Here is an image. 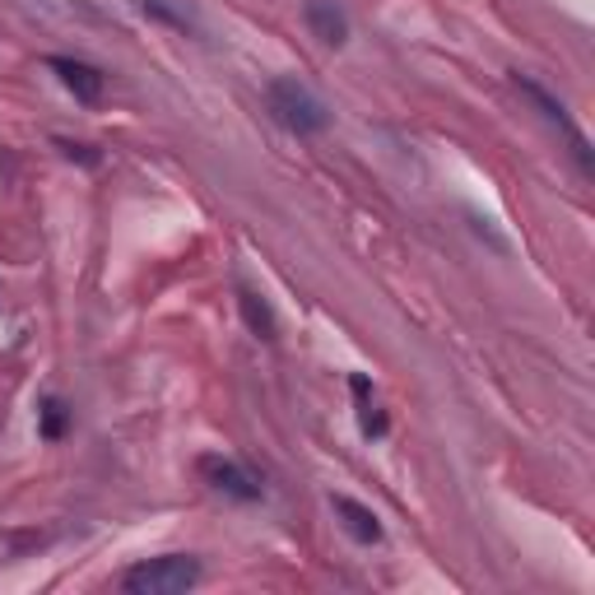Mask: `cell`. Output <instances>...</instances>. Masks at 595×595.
<instances>
[{"instance_id": "4", "label": "cell", "mask_w": 595, "mask_h": 595, "mask_svg": "<svg viewBox=\"0 0 595 595\" xmlns=\"http://www.w3.org/2000/svg\"><path fill=\"white\" fill-rule=\"evenodd\" d=\"M52 71L61 75V85L71 89L79 103H98V98H103V75H98L93 65L71 61V56H52Z\"/></svg>"}, {"instance_id": "2", "label": "cell", "mask_w": 595, "mask_h": 595, "mask_svg": "<svg viewBox=\"0 0 595 595\" xmlns=\"http://www.w3.org/2000/svg\"><path fill=\"white\" fill-rule=\"evenodd\" d=\"M266 98H270L275 122L289 126L293 136H317V130H326V122H330L326 103L307 85H298V79H275Z\"/></svg>"}, {"instance_id": "8", "label": "cell", "mask_w": 595, "mask_h": 595, "mask_svg": "<svg viewBox=\"0 0 595 595\" xmlns=\"http://www.w3.org/2000/svg\"><path fill=\"white\" fill-rule=\"evenodd\" d=\"M136 5L144 10V14H159V20H168V24H177V28H187L191 24V14L187 10H173L168 0H136Z\"/></svg>"}, {"instance_id": "9", "label": "cell", "mask_w": 595, "mask_h": 595, "mask_svg": "<svg viewBox=\"0 0 595 595\" xmlns=\"http://www.w3.org/2000/svg\"><path fill=\"white\" fill-rule=\"evenodd\" d=\"M61 433H65V405L47 401L42 405V438H61Z\"/></svg>"}, {"instance_id": "3", "label": "cell", "mask_w": 595, "mask_h": 595, "mask_svg": "<svg viewBox=\"0 0 595 595\" xmlns=\"http://www.w3.org/2000/svg\"><path fill=\"white\" fill-rule=\"evenodd\" d=\"M201 474H205L219 493H228V498H238V503H256V498H261V484H256V479L246 474L242 466H233V460L205 456V460H201Z\"/></svg>"}, {"instance_id": "5", "label": "cell", "mask_w": 595, "mask_h": 595, "mask_svg": "<svg viewBox=\"0 0 595 595\" xmlns=\"http://www.w3.org/2000/svg\"><path fill=\"white\" fill-rule=\"evenodd\" d=\"M307 24H312V33L326 42V47H340L344 42V14L330 5V0H307Z\"/></svg>"}, {"instance_id": "7", "label": "cell", "mask_w": 595, "mask_h": 595, "mask_svg": "<svg viewBox=\"0 0 595 595\" xmlns=\"http://www.w3.org/2000/svg\"><path fill=\"white\" fill-rule=\"evenodd\" d=\"M238 303H242V317H246V326H252L261 340H275V317H270V307L261 303V298H256L252 289H242Z\"/></svg>"}, {"instance_id": "6", "label": "cell", "mask_w": 595, "mask_h": 595, "mask_svg": "<svg viewBox=\"0 0 595 595\" xmlns=\"http://www.w3.org/2000/svg\"><path fill=\"white\" fill-rule=\"evenodd\" d=\"M336 511L344 517V531H350L358 544H377L382 540V526H377V517L363 503H354V498H336Z\"/></svg>"}, {"instance_id": "1", "label": "cell", "mask_w": 595, "mask_h": 595, "mask_svg": "<svg viewBox=\"0 0 595 595\" xmlns=\"http://www.w3.org/2000/svg\"><path fill=\"white\" fill-rule=\"evenodd\" d=\"M195 582H201V564H195L191 554L144 558V564H136L122 577V586L130 595H181V591H191Z\"/></svg>"}]
</instances>
